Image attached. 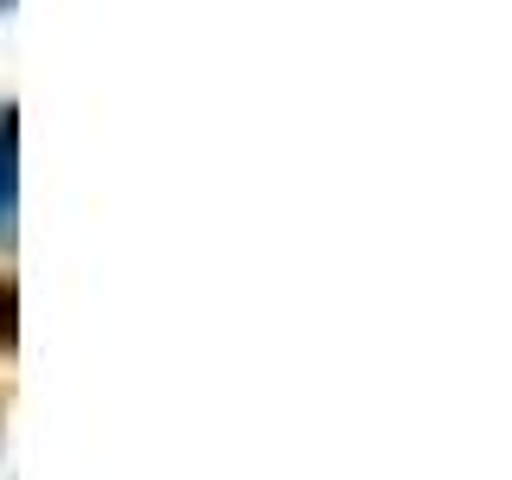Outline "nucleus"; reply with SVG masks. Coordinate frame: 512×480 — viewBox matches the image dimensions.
Listing matches in <instances>:
<instances>
[{"label": "nucleus", "mask_w": 512, "mask_h": 480, "mask_svg": "<svg viewBox=\"0 0 512 480\" xmlns=\"http://www.w3.org/2000/svg\"><path fill=\"white\" fill-rule=\"evenodd\" d=\"M20 212V109L0 103V218Z\"/></svg>", "instance_id": "f257e3e1"}, {"label": "nucleus", "mask_w": 512, "mask_h": 480, "mask_svg": "<svg viewBox=\"0 0 512 480\" xmlns=\"http://www.w3.org/2000/svg\"><path fill=\"white\" fill-rule=\"evenodd\" d=\"M20 346V288H13V276H0V352Z\"/></svg>", "instance_id": "f03ea898"}]
</instances>
